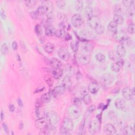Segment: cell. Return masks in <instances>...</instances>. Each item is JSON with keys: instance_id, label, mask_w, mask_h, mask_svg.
<instances>
[{"instance_id": "6da1fadb", "label": "cell", "mask_w": 135, "mask_h": 135, "mask_svg": "<svg viewBox=\"0 0 135 135\" xmlns=\"http://www.w3.org/2000/svg\"><path fill=\"white\" fill-rule=\"evenodd\" d=\"M47 119L49 124L55 126L60 121V117L58 114L54 111H49L47 114Z\"/></svg>"}, {"instance_id": "7a4b0ae2", "label": "cell", "mask_w": 135, "mask_h": 135, "mask_svg": "<svg viewBox=\"0 0 135 135\" xmlns=\"http://www.w3.org/2000/svg\"><path fill=\"white\" fill-rule=\"evenodd\" d=\"M68 112L70 117L74 119H77L81 115V110L79 106L74 104L69 107Z\"/></svg>"}, {"instance_id": "3957f363", "label": "cell", "mask_w": 135, "mask_h": 135, "mask_svg": "<svg viewBox=\"0 0 135 135\" xmlns=\"http://www.w3.org/2000/svg\"><path fill=\"white\" fill-rule=\"evenodd\" d=\"M48 125L49 122L47 118H45L42 117L38 118L35 121V126L36 128L41 131L45 130L48 126Z\"/></svg>"}, {"instance_id": "277c9868", "label": "cell", "mask_w": 135, "mask_h": 135, "mask_svg": "<svg viewBox=\"0 0 135 135\" xmlns=\"http://www.w3.org/2000/svg\"><path fill=\"white\" fill-rule=\"evenodd\" d=\"M100 129V123L98 120H92L88 125V130L91 134L97 133Z\"/></svg>"}, {"instance_id": "5b68a950", "label": "cell", "mask_w": 135, "mask_h": 135, "mask_svg": "<svg viewBox=\"0 0 135 135\" xmlns=\"http://www.w3.org/2000/svg\"><path fill=\"white\" fill-rule=\"evenodd\" d=\"M84 22L82 16L79 14H74L71 18V23L75 27H79Z\"/></svg>"}, {"instance_id": "8992f818", "label": "cell", "mask_w": 135, "mask_h": 135, "mask_svg": "<svg viewBox=\"0 0 135 135\" xmlns=\"http://www.w3.org/2000/svg\"><path fill=\"white\" fill-rule=\"evenodd\" d=\"M114 35L115 39L119 43H120V44L122 45L124 44L126 41L129 38L126 35V33L122 31H117L115 33H114Z\"/></svg>"}, {"instance_id": "52a82bcc", "label": "cell", "mask_w": 135, "mask_h": 135, "mask_svg": "<svg viewBox=\"0 0 135 135\" xmlns=\"http://www.w3.org/2000/svg\"><path fill=\"white\" fill-rule=\"evenodd\" d=\"M78 61L79 63L83 65H86L90 63L91 61V55L89 53H82L78 55Z\"/></svg>"}, {"instance_id": "ba28073f", "label": "cell", "mask_w": 135, "mask_h": 135, "mask_svg": "<svg viewBox=\"0 0 135 135\" xmlns=\"http://www.w3.org/2000/svg\"><path fill=\"white\" fill-rule=\"evenodd\" d=\"M59 58L64 61H68L70 58V53L68 50L65 48H61L58 50V52Z\"/></svg>"}, {"instance_id": "9c48e42d", "label": "cell", "mask_w": 135, "mask_h": 135, "mask_svg": "<svg viewBox=\"0 0 135 135\" xmlns=\"http://www.w3.org/2000/svg\"><path fill=\"white\" fill-rule=\"evenodd\" d=\"M42 7L44 9L47 14H51L53 10V5L50 1H42Z\"/></svg>"}, {"instance_id": "30bf717a", "label": "cell", "mask_w": 135, "mask_h": 135, "mask_svg": "<svg viewBox=\"0 0 135 135\" xmlns=\"http://www.w3.org/2000/svg\"><path fill=\"white\" fill-rule=\"evenodd\" d=\"M62 127H63V128H65L66 129L70 131L72 130L74 127L72 120L70 118H64V120H63Z\"/></svg>"}, {"instance_id": "8fae6325", "label": "cell", "mask_w": 135, "mask_h": 135, "mask_svg": "<svg viewBox=\"0 0 135 135\" xmlns=\"http://www.w3.org/2000/svg\"><path fill=\"white\" fill-rule=\"evenodd\" d=\"M88 25L92 29H94L99 24H100V19L98 16H92L88 18L87 21Z\"/></svg>"}, {"instance_id": "7c38bea8", "label": "cell", "mask_w": 135, "mask_h": 135, "mask_svg": "<svg viewBox=\"0 0 135 135\" xmlns=\"http://www.w3.org/2000/svg\"><path fill=\"white\" fill-rule=\"evenodd\" d=\"M122 94L123 98L127 100H131L133 97L131 92V89L129 87H125L122 90Z\"/></svg>"}, {"instance_id": "4fadbf2b", "label": "cell", "mask_w": 135, "mask_h": 135, "mask_svg": "<svg viewBox=\"0 0 135 135\" xmlns=\"http://www.w3.org/2000/svg\"><path fill=\"white\" fill-rule=\"evenodd\" d=\"M104 131L107 134H114L117 132L116 127L111 123H107L104 127Z\"/></svg>"}, {"instance_id": "5bb4252c", "label": "cell", "mask_w": 135, "mask_h": 135, "mask_svg": "<svg viewBox=\"0 0 135 135\" xmlns=\"http://www.w3.org/2000/svg\"><path fill=\"white\" fill-rule=\"evenodd\" d=\"M88 90L92 94H95L100 89V86L98 83L95 81L91 82L88 86Z\"/></svg>"}, {"instance_id": "9a60e30c", "label": "cell", "mask_w": 135, "mask_h": 135, "mask_svg": "<svg viewBox=\"0 0 135 135\" xmlns=\"http://www.w3.org/2000/svg\"><path fill=\"white\" fill-rule=\"evenodd\" d=\"M114 80V76L109 74H105L102 77V81L105 85H110Z\"/></svg>"}, {"instance_id": "2e32d148", "label": "cell", "mask_w": 135, "mask_h": 135, "mask_svg": "<svg viewBox=\"0 0 135 135\" xmlns=\"http://www.w3.org/2000/svg\"><path fill=\"white\" fill-rule=\"evenodd\" d=\"M82 50L83 52L90 54L93 50V46L88 42H84L82 44Z\"/></svg>"}, {"instance_id": "e0dca14e", "label": "cell", "mask_w": 135, "mask_h": 135, "mask_svg": "<svg viewBox=\"0 0 135 135\" xmlns=\"http://www.w3.org/2000/svg\"><path fill=\"white\" fill-rule=\"evenodd\" d=\"M66 89L62 85V86H58L55 87L54 89L52 90V94L54 96L57 97L59 95H61L64 93Z\"/></svg>"}, {"instance_id": "ac0fdd59", "label": "cell", "mask_w": 135, "mask_h": 135, "mask_svg": "<svg viewBox=\"0 0 135 135\" xmlns=\"http://www.w3.org/2000/svg\"><path fill=\"white\" fill-rule=\"evenodd\" d=\"M62 86L66 89H69L72 86V81L70 77L68 76H65L62 81Z\"/></svg>"}, {"instance_id": "d6986e66", "label": "cell", "mask_w": 135, "mask_h": 135, "mask_svg": "<svg viewBox=\"0 0 135 135\" xmlns=\"http://www.w3.org/2000/svg\"><path fill=\"white\" fill-rule=\"evenodd\" d=\"M50 65L54 69L60 68L62 65V63L60 60L56 58H53L50 60Z\"/></svg>"}, {"instance_id": "ffe728a7", "label": "cell", "mask_w": 135, "mask_h": 135, "mask_svg": "<svg viewBox=\"0 0 135 135\" xmlns=\"http://www.w3.org/2000/svg\"><path fill=\"white\" fill-rule=\"evenodd\" d=\"M115 107L118 110H122L126 106V102L122 98H117L115 101Z\"/></svg>"}, {"instance_id": "44dd1931", "label": "cell", "mask_w": 135, "mask_h": 135, "mask_svg": "<svg viewBox=\"0 0 135 135\" xmlns=\"http://www.w3.org/2000/svg\"><path fill=\"white\" fill-rule=\"evenodd\" d=\"M116 52L118 55V56L121 58L125 57L126 54V50L123 45H122V44L118 45L116 48Z\"/></svg>"}, {"instance_id": "7402d4cb", "label": "cell", "mask_w": 135, "mask_h": 135, "mask_svg": "<svg viewBox=\"0 0 135 135\" xmlns=\"http://www.w3.org/2000/svg\"><path fill=\"white\" fill-rule=\"evenodd\" d=\"M55 30L52 25H47L45 27V34L48 37H52L55 35Z\"/></svg>"}, {"instance_id": "603a6c76", "label": "cell", "mask_w": 135, "mask_h": 135, "mask_svg": "<svg viewBox=\"0 0 135 135\" xmlns=\"http://www.w3.org/2000/svg\"><path fill=\"white\" fill-rule=\"evenodd\" d=\"M51 75L52 77L55 79H58L62 77L63 75V70L61 68L54 69L51 72Z\"/></svg>"}, {"instance_id": "cb8c5ba5", "label": "cell", "mask_w": 135, "mask_h": 135, "mask_svg": "<svg viewBox=\"0 0 135 135\" xmlns=\"http://www.w3.org/2000/svg\"><path fill=\"white\" fill-rule=\"evenodd\" d=\"M113 20L117 25H121L124 23V19L122 15L118 13H116L113 17Z\"/></svg>"}, {"instance_id": "d4e9b609", "label": "cell", "mask_w": 135, "mask_h": 135, "mask_svg": "<svg viewBox=\"0 0 135 135\" xmlns=\"http://www.w3.org/2000/svg\"><path fill=\"white\" fill-rule=\"evenodd\" d=\"M43 49L46 52L48 53H51L54 51V46L52 43L50 42H48L44 46Z\"/></svg>"}, {"instance_id": "484cf974", "label": "cell", "mask_w": 135, "mask_h": 135, "mask_svg": "<svg viewBox=\"0 0 135 135\" xmlns=\"http://www.w3.org/2000/svg\"><path fill=\"white\" fill-rule=\"evenodd\" d=\"M108 29L111 33H115L118 31V25L114 21H111L108 24Z\"/></svg>"}, {"instance_id": "4316f807", "label": "cell", "mask_w": 135, "mask_h": 135, "mask_svg": "<svg viewBox=\"0 0 135 135\" xmlns=\"http://www.w3.org/2000/svg\"><path fill=\"white\" fill-rule=\"evenodd\" d=\"M121 65L118 62H114L111 65V70L114 72H119L121 70Z\"/></svg>"}, {"instance_id": "83f0119b", "label": "cell", "mask_w": 135, "mask_h": 135, "mask_svg": "<svg viewBox=\"0 0 135 135\" xmlns=\"http://www.w3.org/2000/svg\"><path fill=\"white\" fill-rule=\"evenodd\" d=\"M109 58L111 60H113V61H115V62H118L119 60V59L121 58H120L119 56H118V55L117 54V52H115V51H113V50H112V51H110L109 52Z\"/></svg>"}, {"instance_id": "f1b7e54d", "label": "cell", "mask_w": 135, "mask_h": 135, "mask_svg": "<svg viewBox=\"0 0 135 135\" xmlns=\"http://www.w3.org/2000/svg\"><path fill=\"white\" fill-rule=\"evenodd\" d=\"M66 33L65 30L60 29L55 31V36L59 38H65Z\"/></svg>"}, {"instance_id": "f546056e", "label": "cell", "mask_w": 135, "mask_h": 135, "mask_svg": "<svg viewBox=\"0 0 135 135\" xmlns=\"http://www.w3.org/2000/svg\"><path fill=\"white\" fill-rule=\"evenodd\" d=\"M123 134L126 135H133L134 134V128L131 126H127L123 129Z\"/></svg>"}, {"instance_id": "4dcf8cb0", "label": "cell", "mask_w": 135, "mask_h": 135, "mask_svg": "<svg viewBox=\"0 0 135 135\" xmlns=\"http://www.w3.org/2000/svg\"><path fill=\"white\" fill-rule=\"evenodd\" d=\"M95 33L97 34H98V35H102L105 31V27L103 25L101 24H99L94 29Z\"/></svg>"}, {"instance_id": "1f68e13d", "label": "cell", "mask_w": 135, "mask_h": 135, "mask_svg": "<svg viewBox=\"0 0 135 135\" xmlns=\"http://www.w3.org/2000/svg\"><path fill=\"white\" fill-rule=\"evenodd\" d=\"M83 8V3L81 0L76 1L75 3V9L76 11L80 12L82 10Z\"/></svg>"}, {"instance_id": "d6a6232c", "label": "cell", "mask_w": 135, "mask_h": 135, "mask_svg": "<svg viewBox=\"0 0 135 135\" xmlns=\"http://www.w3.org/2000/svg\"><path fill=\"white\" fill-rule=\"evenodd\" d=\"M95 58L98 62L101 63H104L106 61V57L105 56L104 54L102 53H99L96 54L95 55Z\"/></svg>"}, {"instance_id": "836d02e7", "label": "cell", "mask_w": 135, "mask_h": 135, "mask_svg": "<svg viewBox=\"0 0 135 135\" xmlns=\"http://www.w3.org/2000/svg\"><path fill=\"white\" fill-rule=\"evenodd\" d=\"M93 8L90 5L87 6L85 8V14L88 18H90L93 16Z\"/></svg>"}, {"instance_id": "e575fe53", "label": "cell", "mask_w": 135, "mask_h": 135, "mask_svg": "<svg viewBox=\"0 0 135 135\" xmlns=\"http://www.w3.org/2000/svg\"><path fill=\"white\" fill-rule=\"evenodd\" d=\"M40 99L42 100L43 103H48L50 102V101L51 100L50 94L48 93H44L41 96Z\"/></svg>"}, {"instance_id": "d590c367", "label": "cell", "mask_w": 135, "mask_h": 135, "mask_svg": "<svg viewBox=\"0 0 135 135\" xmlns=\"http://www.w3.org/2000/svg\"><path fill=\"white\" fill-rule=\"evenodd\" d=\"M70 46L72 51L75 53H77L79 50V42L78 41H72L70 43Z\"/></svg>"}, {"instance_id": "8d00e7d4", "label": "cell", "mask_w": 135, "mask_h": 135, "mask_svg": "<svg viewBox=\"0 0 135 135\" xmlns=\"http://www.w3.org/2000/svg\"><path fill=\"white\" fill-rule=\"evenodd\" d=\"M35 31L38 37H41L43 35V30L40 24H36L35 27Z\"/></svg>"}, {"instance_id": "74e56055", "label": "cell", "mask_w": 135, "mask_h": 135, "mask_svg": "<svg viewBox=\"0 0 135 135\" xmlns=\"http://www.w3.org/2000/svg\"><path fill=\"white\" fill-rule=\"evenodd\" d=\"M44 79L45 81L47 82V83L50 87H52L53 86L54 81L52 78V77H51V76H50L49 75H47L44 77Z\"/></svg>"}, {"instance_id": "f35d334b", "label": "cell", "mask_w": 135, "mask_h": 135, "mask_svg": "<svg viewBox=\"0 0 135 135\" xmlns=\"http://www.w3.org/2000/svg\"><path fill=\"white\" fill-rule=\"evenodd\" d=\"M82 99L86 105H88L91 103V98L89 93L82 96Z\"/></svg>"}, {"instance_id": "ab89813d", "label": "cell", "mask_w": 135, "mask_h": 135, "mask_svg": "<svg viewBox=\"0 0 135 135\" xmlns=\"http://www.w3.org/2000/svg\"><path fill=\"white\" fill-rule=\"evenodd\" d=\"M134 2V1H131V0H125V1H122L123 6L129 9L131 8L133 5Z\"/></svg>"}, {"instance_id": "60d3db41", "label": "cell", "mask_w": 135, "mask_h": 135, "mask_svg": "<svg viewBox=\"0 0 135 135\" xmlns=\"http://www.w3.org/2000/svg\"><path fill=\"white\" fill-rule=\"evenodd\" d=\"M127 31L130 34V35H133L135 31V27H134V24L133 23H130L128 26L127 28Z\"/></svg>"}, {"instance_id": "b9f144b4", "label": "cell", "mask_w": 135, "mask_h": 135, "mask_svg": "<svg viewBox=\"0 0 135 135\" xmlns=\"http://www.w3.org/2000/svg\"><path fill=\"white\" fill-rule=\"evenodd\" d=\"M36 12L38 14V15H39V16L44 15L47 14L44 9H43V8L42 7V5H40L38 8L37 10H36Z\"/></svg>"}, {"instance_id": "7bdbcfd3", "label": "cell", "mask_w": 135, "mask_h": 135, "mask_svg": "<svg viewBox=\"0 0 135 135\" xmlns=\"http://www.w3.org/2000/svg\"><path fill=\"white\" fill-rule=\"evenodd\" d=\"M1 52L3 55L7 54L9 52V48L6 43H4L2 45L1 48Z\"/></svg>"}, {"instance_id": "ee69618b", "label": "cell", "mask_w": 135, "mask_h": 135, "mask_svg": "<svg viewBox=\"0 0 135 135\" xmlns=\"http://www.w3.org/2000/svg\"><path fill=\"white\" fill-rule=\"evenodd\" d=\"M56 5L57 7L60 9H63L66 5V2L65 1H57Z\"/></svg>"}, {"instance_id": "f6af8a7d", "label": "cell", "mask_w": 135, "mask_h": 135, "mask_svg": "<svg viewBox=\"0 0 135 135\" xmlns=\"http://www.w3.org/2000/svg\"><path fill=\"white\" fill-rule=\"evenodd\" d=\"M37 3V1L36 0H33V1H27L25 2V5L29 8H33L35 7Z\"/></svg>"}, {"instance_id": "bcb514c9", "label": "cell", "mask_w": 135, "mask_h": 135, "mask_svg": "<svg viewBox=\"0 0 135 135\" xmlns=\"http://www.w3.org/2000/svg\"><path fill=\"white\" fill-rule=\"evenodd\" d=\"M72 103H73L74 105H76L77 106H79L81 104L82 99H80V98H78V97H75V98H74L72 99Z\"/></svg>"}, {"instance_id": "7dc6e473", "label": "cell", "mask_w": 135, "mask_h": 135, "mask_svg": "<svg viewBox=\"0 0 135 135\" xmlns=\"http://www.w3.org/2000/svg\"><path fill=\"white\" fill-rule=\"evenodd\" d=\"M43 104L44 103L42 102L41 99H37L35 102L36 109H40L42 108Z\"/></svg>"}, {"instance_id": "c3c4849f", "label": "cell", "mask_w": 135, "mask_h": 135, "mask_svg": "<svg viewBox=\"0 0 135 135\" xmlns=\"http://www.w3.org/2000/svg\"><path fill=\"white\" fill-rule=\"evenodd\" d=\"M80 93L82 96L86 95V94H87L89 93V90H88V89L86 88V87H82L81 89H80Z\"/></svg>"}, {"instance_id": "681fc988", "label": "cell", "mask_w": 135, "mask_h": 135, "mask_svg": "<svg viewBox=\"0 0 135 135\" xmlns=\"http://www.w3.org/2000/svg\"><path fill=\"white\" fill-rule=\"evenodd\" d=\"M85 123H86V119H85V118H83L82 119V120L81 121L80 125H79V131H80V132H82L84 130Z\"/></svg>"}, {"instance_id": "f907efd6", "label": "cell", "mask_w": 135, "mask_h": 135, "mask_svg": "<svg viewBox=\"0 0 135 135\" xmlns=\"http://www.w3.org/2000/svg\"><path fill=\"white\" fill-rule=\"evenodd\" d=\"M60 133L61 134H70V131L68 130L67 129L63 128V127H61L60 129Z\"/></svg>"}, {"instance_id": "816d5d0a", "label": "cell", "mask_w": 135, "mask_h": 135, "mask_svg": "<svg viewBox=\"0 0 135 135\" xmlns=\"http://www.w3.org/2000/svg\"><path fill=\"white\" fill-rule=\"evenodd\" d=\"M30 15L31 18L34 20H37L39 18V15L37 13L36 11H32L30 13Z\"/></svg>"}, {"instance_id": "f5cc1de1", "label": "cell", "mask_w": 135, "mask_h": 135, "mask_svg": "<svg viewBox=\"0 0 135 135\" xmlns=\"http://www.w3.org/2000/svg\"><path fill=\"white\" fill-rule=\"evenodd\" d=\"M45 89V87H40L39 88H37V89H36V90L34 91L33 93L35 94H36V93H40L42 91H44Z\"/></svg>"}, {"instance_id": "db71d44e", "label": "cell", "mask_w": 135, "mask_h": 135, "mask_svg": "<svg viewBox=\"0 0 135 135\" xmlns=\"http://www.w3.org/2000/svg\"><path fill=\"white\" fill-rule=\"evenodd\" d=\"M95 110H96V107L94 105H92L90 106L88 109V111L90 113H93L95 111Z\"/></svg>"}, {"instance_id": "11a10c76", "label": "cell", "mask_w": 135, "mask_h": 135, "mask_svg": "<svg viewBox=\"0 0 135 135\" xmlns=\"http://www.w3.org/2000/svg\"><path fill=\"white\" fill-rule=\"evenodd\" d=\"M2 126H3V128L5 131V132L7 133H9V127L7 125V124L5 122H3L2 123Z\"/></svg>"}, {"instance_id": "9f6ffc18", "label": "cell", "mask_w": 135, "mask_h": 135, "mask_svg": "<svg viewBox=\"0 0 135 135\" xmlns=\"http://www.w3.org/2000/svg\"><path fill=\"white\" fill-rule=\"evenodd\" d=\"M0 15H1V17L2 18V19H3V20H5L7 19V15L5 13V12L4 11H3L2 10H1V12H0Z\"/></svg>"}, {"instance_id": "6f0895ef", "label": "cell", "mask_w": 135, "mask_h": 135, "mask_svg": "<svg viewBox=\"0 0 135 135\" xmlns=\"http://www.w3.org/2000/svg\"><path fill=\"white\" fill-rule=\"evenodd\" d=\"M9 111L11 113H13V112H14V111L15 110V107L14 105L10 104L9 106Z\"/></svg>"}, {"instance_id": "680465c9", "label": "cell", "mask_w": 135, "mask_h": 135, "mask_svg": "<svg viewBox=\"0 0 135 135\" xmlns=\"http://www.w3.org/2000/svg\"><path fill=\"white\" fill-rule=\"evenodd\" d=\"M17 103L18 105L20 107H23V101L22 100V99L19 97L17 99Z\"/></svg>"}, {"instance_id": "91938a15", "label": "cell", "mask_w": 135, "mask_h": 135, "mask_svg": "<svg viewBox=\"0 0 135 135\" xmlns=\"http://www.w3.org/2000/svg\"><path fill=\"white\" fill-rule=\"evenodd\" d=\"M12 48L13 49V50H18V44L17 42L16 41H13L12 42Z\"/></svg>"}, {"instance_id": "94428289", "label": "cell", "mask_w": 135, "mask_h": 135, "mask_svg": "<svg viewBox=\"0 0 135 135\" xmlns=\"http://www.w3.org/2000/svg\"><path fill=\"white\" fill-rule=\"evenodd\" d=\"M66 40H71L72 39V37L70 35L69 33H66V36L65 37V38Z\"/></svg>"}, {"instance_id": "6125c7cd", "label": "cell", "mask_w": 135, "mask_h": 135, "mask_svg": "<svg viewBox=\"0 0 135 135\" xmlns=\"http://www.w3.org/2000/svg\"><path fill=\"white\" fill-rule=\"evenodd\" d=\"M19 129L20 130H23V128H24V124L22 122H21L19 124Z\"/></svg>"}, {"instance_id": "be15d7a7", "label": "cell", "mask_w": 135, "mask_h": 135, "mask_svg": "<svg viewBox=\"0 0 135 135\" xmlns=\"http://www.w3.org/2000/svg\"><path fill=\"white\" fill-rule=\"evenodd\" d=\"M4 119V113L3 111L2 110L1 112V120L3 121Z\"/></svg>"}, {"instance_id": "e7e4bbea", "label": "cell", "mask_w": 135, "mask_h": 135, "mask_svg": "<svg viewBox=\"0 0 135 135\" xmlns=\"http://www.w3.org/2000/svg\"><path fill=\"white\" fill-rule=\"evenodd\" d=\"M16 58H17V59H18V60L19 61H21V58H20V55H19V54H17Z\"/></svg>"}, {"instance_id": "03108f58", "label": "cell", "mask_w": 135, "mask_h": 135, "mask_svg": "<svg viewBox=\"0 0 135 135\" xmlns=\"http://www.w3.org/2000/svg\"><path fill=\"white\" fill-rule=\"evenodd\" d=\"M131 92H132V94H133V96H134V94H135V93H134V87H133V88L131 89Z\"/></svg>"}]
</instances>
